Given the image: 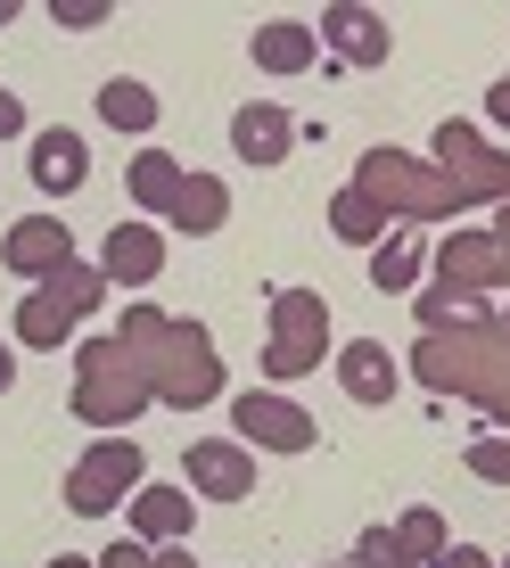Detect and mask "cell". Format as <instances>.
I'll list each match as a JSON object with an SVG mask.
<instances>
[{"label": "cell", "mask_w": 510, "mask_h": 568, "mask_svg": "<svg viewBox=\"0 0 510 568\" xmlns=\"http://www.w3.org/2000/svg\"><path fill=\"white\" fill-rule=\"evenodd\" d=\"M255 67L264 74H305L313 58H322V33H305V26H288V17H272V26H255Z\"/></svg>", "instance_id": "11"}, {"label": "cell", "mask_w": 510, "mask_h": 568, "mask_svg": "<svg viewBox=\"0 0 510 568\" xmlns=\"http://www.w3.org/2000/svg\"><path fill=\"white\" fill-rule=\"evenodd\" d=\"M17 132H26V108H17L9 91H0V141H17Z\"/></svg>", "instance_id": "24"}, {"label": "cell", "mask_w": 510, "mask_h": 568, "mask_svg": "<svg viewBox=\"0 0 510 568\" xmlns=\"http://www.w3.org/2000/svg\"><path fill=\"white\" fill-rule=\"evenodd\" d=\"M17 379V363H9V346H0V387H9Z\"/></svg>", "instance_id": "25"}, {"label": "cell", "mask_w": 510, "mask_h": 568, "mask_svg": "<svg viewBox=\"0 0 510 568\" xmlns=\"http://www.w3.org/2000/svg\"><path fill=\"white\" fill-rule=\"evenodd\" d=\"M322 322H329V305L322 297H305V288H288L280 297V338H272V371H305V355L322 346Z\"/></svg>", "instance_id": "8"}, {"label": "cell", "mask_w": 510, "mask_h": 568, "mask_svg": "<svg viewBox=\"0 0 510 568\" xmlns=\"http://www.w3.org/2000/svg\"><path fill=\"white\" fill-rule=\"evenodd\" d=\"M100 115H108L115 132H149V124H156V100H149V83L115 74V83H100Z\"/></svg>", "instance_id": "16"}, {"label": "cell", "mask_w": 510, "mask_h": 568, "mask_svg": "<svg viewBox=\"0 0 510 568\" xmlns=\"http://www.w3.org/2000/svg\"><path fill=\"white\" fill-rule=\"evenodd\" d=\"M231 149H239L247 165H280V156L297 149V124H288V108H272V100H247L239 115H231Z\"/></svg>", "instance_id": "7"}, {"label": "cell", "mask_w": 510, "mask_h": 568, "mask_svg": "<svg viewBox=\"0 0 510 568\" xmlns=\"http://www.w3.org/2000/svg\"><path fill=\"white\" fill-rule=\"evenodd\" d=\"M396 536H404V552H411V568H437L445 560V519L437 511H428V503H420V511H404V527H396Z\"/></svg>", "instance_id": "17"}, {"label": "cell", "mask_w": 510, "mask_h": 568, "mask_svg": "<svg viewBox=\"0 0 510 568\" xmlns=\"http://www.w3.org/2000/svg\"><path fill=\"white\" fill-rule=\"evenodd\" d=\"M355 568H411V552H404V536H387V527H370V536L355 544Z\"/></svg>", "instance_id": "19"}, {"label": "cell", "mask_w": 510, "mask_h": 568, "mask_svg": "<svg viewBox=\"0 0 510 568\" xmlns=\"http://www.w3.org/2000/svg\"><path fill=\"white\" fill-rule=\"evenodd\" d=\"M494 568H510V560H494Z\"/></svg>", "instance_id": "26"}, {"label": "cell", "mask_w": 510, "mask_h": 568, "mask_svg": "<svg viewBox=\"0 0 510 568\" xmlns=\"http://www.w3.org/2000/svg\"><path fill=\"white\" fill-rule=\"evenodd\" d=\"M231 420H239V437L264 445V454H305V445L322 437L288 396H239V404H231Z\"/></svg>", "instance_id": "4"}, {"label": "cell", "mask_w": 510, "mask_h": 568, "mask_svg": "<svg viewBox=\"0 0 510 568\" xmlns=\"http://www.w3.org/2000/svg\"><path fill=\"white\" fill-rule=\"evenodd\" d=\"M437 568H494V560H486L478 544H445V560H437Z\"/></svg>", "instance_id": "22"}, {"label": "cell", "mask_w": 510, "mask_h": 568, "mask_svg": "<svg viewBox=\"0 0 510 568\" xmlns=\"http://www.w3.org/2000/svg\"><path fill=\"white\" fill-rule=\"evenodd\" d=\"M190 519H198V503H190L182 486H141V495H132V527H141V536H156V544L190 536Z\"/></svg>", "instance_id": "13"}, {"label": "cell", "mask_w": 510, "mask_h": 568, "mask_svg": "<svg viewBox=\"0 0 510 568\" xmlns=\"http://www.w3.org/2000/svg\"><path fill=\"white\" fill-rule=\"evenodd\" d=\"M469 469L494 478V486H510V437H478V445H469Z\"/></svg>", "instance_id": "20"}, {"label": "cell", "mask_w": 510, "mask_h": 568, "mask_svg": "<svg viewBox=\"0 0 510 568\" xmlns=\"http://www.w3.org/2000/svg\"><path fill=\"white\" fill-rule=\"evenodd\" d=\"M100 17H108L100 0H67V9H58V26H100Z\"/></svg>", "instance_id": "23"}, {"label": "cell", "mask_w": 510, "mask_h": 568, "mask_svg": "<svg viewBox=\"0 0 510 568\" xmlns=\"http://www.w3.org/2000/svg\"><path fill=\"white\" fill-rule=\"evenodd\" d=\"M411 264H420L411 247H379V256H370V281H379V288H404V281H411Z\"/></svg>", "instance_id": "21"}, {"label": "cell", "mask_w": 510, "mask_h": 568, "mask_svg": "<svg viewBox=\"0 0 510 568\" xmlns=\"http://www.w3.org/2000/svg\"><path fill=\"white\" fill-rule=\"evenodd\" d=\"M124 495H141V445L132 437H100L83 462L67 469V511H83V519L115 511Z\"/></svg>", "instance_id": "2"}, {"label": "cell", "mask_w": 510, "mask_h": 568, "mask_svg": "<svg viewBox=\"0 0 510 568\" xmlns=\"http://www.w3.org/2000/svg\"><path fill=\"white\" fill-rule=\"evenodd\" d=\"M322 42H338L346 50V67H387V17H370V9H329L322 17Z\"/></svg>", "instance_id": "10"}, {"label": "cell", "mask_w": 510, "mask_h": 568, "mask_svg": "<svg viewBox=\"0 0 510 568\" xmlns=\"http://www.w3.org/2000/svg\"><path fill=\"white\" fill-rule=\"evenodd\" d=\"M100 297H108L100 264H83V256H74L67 272H50V281L33 288L26 305H17V338H26V346H58V338H67V329L83 322L91 305H100Z\"/></svg>", "instance_id": "1"}, {"label": "cell", "mask_w": 510, "mask_h": 568, "mask_svg": "<svg viewBox=\"0 0 510 568\" xmlns=\"http://www.w3.org/2000/svg\"><path fill=\"white\" fill-rule=\"evenodd\" d=\"M190 486H198L206 503H247L255 495V454L231 437H198L190 445Z\"/></svg>", "instance_id": "6"}, {"label": "cell", "mask_w": 510, "mask_h": 568, "mask_svg": "<svg viewBox=\"0 0 510 568\" xmlns=\"http://www.w3.org/2000/svg\"><path fill=\"white\" fill-rule=\"evenodd\" d=\"M329 223H338V231H346V240H379V231H387V223H379V206H370V199H363V190H346V199H338V206H329Z\"/></svg>", "instance_id": "18"}, {"label": "cell", "mask_w": 510, "mask_h": 568, "mask_svg": "<svg viewBox=\"0 0 510 568\" xmlns=\"http://www.w3.org/2000/svg\"><path fill=\"white\" fill-rule=\"evenodd\" d=\"M182 190H190V173L173 165L165 149H149L141 165H132V199H141V206H156V214H173V206H182Z\"/></svg>", "instance_id": "15"}, {"label": "cell", "mask_w": 510, "mask_h": 568, "mask_svg": "<svg viewBox=\"0 0 510 568\" xmlns=\"http://www.w3.org/2000/svg\"><path fill=\"white\" fill-rule=\"evenodd\" d=\"M33 182H42L50 199L83 190V182H91V149H83V132H33Z\"/></svg>", "instance_id": "9"}, {"label": "cell", "mask_w": 510, "mask_h": 568, "mask_svg": "<svg viewBox=\"0 0 510 568\" xmlns=\"http://www.w3.org/2000/svg\"><path fill=\"white\" fill-rule=\"evenodd\" d=\"M0 264H9L17 281L42 288L50 272H67V264H74V231L58 223V214H26V223H9V240H0Z\"/></svg>", "instance_id": "3"}, {"label": "cell", "mask_w": 510, "mask_h": 568, "mask_svg": "<svg viewBox=\"0 0 510 568\" xmlns=\"http://www.w3.org/2000/svg\"><path fill=\"white\" fill-rule=\"evenodd\" d=\"M223 214H231V190L214 182V173H190L182 206H173L165 223H173V231H190V240H198V231H223Z\"/></svg>", "instance_id": "14"}, {"label": "cell", "mask_w": 510, "mask_h": 568, "mask_svg": "<svg viewBox=\"0 0 510 568\" xmlns=\"http://www.w3.org/2000/svg\"><path fill=\"white\" fill-rule=\"evenodd\" d=\"M156 272H165V231H156V223H115L108 240H100V281L149 288Z\"/></svg>", "instance_id": "5"}, {"label": "cell", "mask_w": 510, "mask_h": 568, "mask_svg": "<svg viewBox=\"0 0 510 568\" xmlns=\"http://www.w3.org/2000/svg\"><path fill=\"white\" fill-rule=\"evenodd\" d=\"M338 379H346V396H355V404H387V396H396V355H387L379 338H355L338 355Z\"/></svg>", "instance_id": "12"}]
</instances>
